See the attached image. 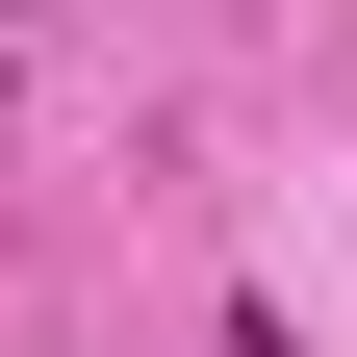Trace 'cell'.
I'll return each instance as SVG.
<instances>
[{
	"mask_svg": "<svg viewBox=\"0 0 357 357\" xmlns=\"http://www.w3.org/2000/svg\"><path fill=\"white\" fill-rule=\"evenodd\" d=\"M26 26H77V0H26Z\"/></svg>",
	"mask_w": 357,
	"mask_h": 357,
	"instance_id": "obj_1",
	"label": "cell"
}]
</instances>
